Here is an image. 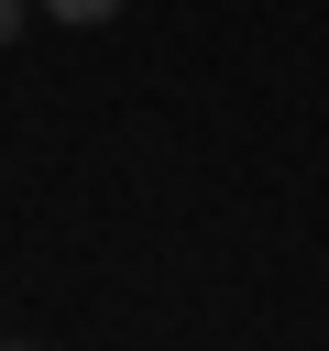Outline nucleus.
Instances as JSON below:
<instances>
[{
    "mask_svg": "<svg viewBox=\"0 0 329 351\" xmlns=\"http://www.w3.org/2000/svg\"><path fill=\"white\" fill-rule=\"evenodd\" d=\"M22 22H33V0H0V44H11V33H22Z\"/></svg>",
    "mask_w": 329,
    "mask_h": 351,
    "instance_id": "nucleus-2",
    "label": "nucleus"
},
{
    "mask_svg": "<svg viewBox=\"0 0 329 351\" xmlns=\"http://www.w3.org/2000/svg\"><path fill=\"white\" fill-rule=\"evenodd\" d=\"M33 11H44V22H66V33H99V22H121L132 0H33Z\"/></svg>",
    "mask_w": 329,
    "mask_h": 351,
    "instance_id": "nucleus-1",
    "label": "nucleus"
},
{
    "mask_svg": "<svg viewBox=\"0 0 329 351\" xmlns=\"http://www.w3.org/2000/svg\"><path fill=\"white\" fill-rule=\"evenodd\" d=\"M0 351H33V340H0Z\"/></svg>",
    "mask_w": 329,
    "mask_h": 351,
    "instance_id": "nucleus-3",
    "label": "nucleus"
}]
</instances>
